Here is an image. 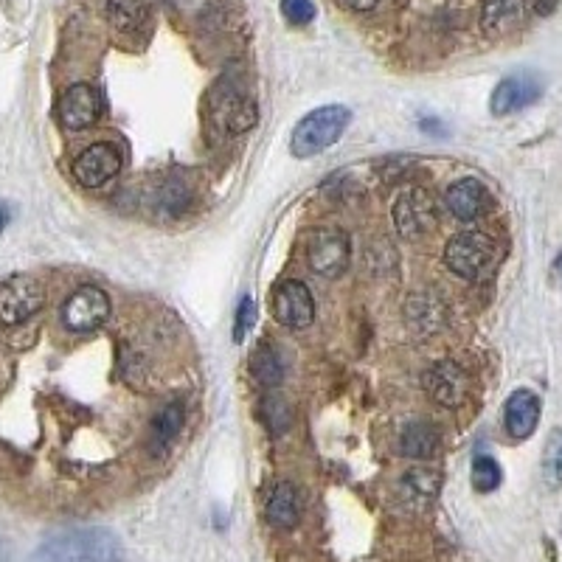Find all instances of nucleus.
Listing matches in <instances>:
<instances>
[{
	"label": "nucleus",
	"mask_w": 562,
	"mask_h": 562,
	"mask_svg": "<svg viewBox=\"0 0 562 562\" xmlns=\"http://www.w3.org/2000/svg\"><path fill=\"white\" fill-rule=\"evenodd\" d=\"M119 540L104 529H79L48 540L34 554V562H119Z\"/></svg>",
	"instance_id": "f257e3e1"
},
{
	"label": "nucleus",
	"mask_w": 562,
	"mask_h": 562,
	"mask_svg": "<svg viewBox=\"0 0 562 562\" xmlns=\"http://www.w3.org/2000/svg\"><path fill=\"white\" fill-rule=\"evenodd\" d=\"M349 121H352V110L343 104H324V107L312 110L310 116H304L293 130V141H290L293 155L296 158L321 155L346 133Z\"/></svg>",
	"instance_id": "f03ea898"
},
{
	"label": "nucleus",
	"mask_w": 562,
	"mask_h": 562,
	"mask_svg": "<svg viewBox=\"0 0 562 562\" xmlns=\"http://www.w3.org/2000/svg\"><path fill=\"white\" fill-rule=\"evenodd\" d=\"M444 265L450 267L459 279L484 281L498 265V248L487 234L464 231V234H456L447 242Z\"/></svg>",
	"instance_id": "7ed1b4c3"
},
{
	"label": "nucleus",
	"mask_w": 562,
	"mask_h": 562,
	"mask_svg": "<svg viewBox=\"0 0 562 562\" xmlns=\"http://www.w3.org/2000/svg\"><path fill=\"white\" fill-rule=\"evenodd\" d=\"M349 237L341 228H315L307 239V259L310 267L324 279H338L349 267Z\"/></svg>",
	"instance_id": "20e7f679"
},
{
	"label": "nucleus",
	"mask_w": 562,
	"mask_h": 562,
	"mask_svg": "<svg viewBox=\"0 0 562 562\" xmlns=\"http://www.w3.org/2000/svg\"><path fill=\"white\" fill-rule=\"evenodd\" d=\"M45 304L43 284L31 276H12L0 284V324L17 326L37 315Z\"/></svg>",
	"instance_id": "39448f33"
},
{
	"label": "nucleus",
	"mask_w": 562,
	"mask_h": 562,
	"mask_svg": "<svg viewBox=\"0 0 562 562\" xmlns=\"http://www.w3.org/2000/svg\"><path fill=\"white\" fill-rule=\"evenodd\" d=\"M394 225L405 239H422L428 237L436 225V203L428 194V189H405L394 203Z\"/></svg>",
	"instance_id": "423d86ee"
},
{
	"label": "nucleus",
	"mask_w": 562,
	"mask_h": 562,
	"mask_svg": "<svg viewBox=\"0 0 562 562\" xmlns=\"http://www.w3.org/2000/svg\"><path fill=\"white\" fill-rule=\"evenodd\" d=\"M110 318V298L99 287H79L62 307V321L74 332H93Z\"/></svg>",
	"instance_id": "0eeeda50"
},
{
	"label": "nucleus",
	"mask_w": 562,
	"mask_h": 562,
	"mask_svg": "<svg viewBox=\"0 0 562 562\" xmlns=\"http://www.w3.org/2000/svg\"><path fill=\"white\" fill-rule=\"evenodd\" d=\"M273 315L287 329H307L315 318V301L307 284L301 281H281L273 290Z\"/></svg>",
	"instance_id": "6e6552de"
},
{
	"label": "nucleus",
	"mask_w": 562,
	"mask_h": 562,
	"mask_svg": "<svg viewBox=\"0 0 562 562\" xmlns=\"http://www.w3.org/2000/svg\"><path fill=\"white\" fill-rule=\"evenodd\" d=\"M121 172V152L113 144H93L74 161V178L85 189H99Z\"/></svg>",
	"instance_id": "1a4fd4ad"
},
{
	"label": "nucleus",
	"mask_w": 562,
	"mask_h": 562,
	"mask_svg": "<svg viewBox=\"0 0 562 562\" xmlns=\"http://www.w3.org/2000/svg\"><path fill=\"white\" fill-rule=\"evenodd\" d=\"M543 96V82L534 74H512L503 79L501 85L492 93V113L495 116H512L518 110H526Z\"/></svg>",
	"instance_id": "9d476101"
},
{
	"label": "nucleus",
	"mask_w": 562,
	"mask_h": 562,
	"mask_svg": "<svg viewBox=\"0 0 562 562\" xmlns=\"http://www.w3.org/2000/svg\"><path fill=\"white\" fill-rule=\"evenodd\" d=\"M60 121L65 130L79 133L93 127L102 116V99L90 85H71L60 99Z\"/></svg>",
	"instance_id": "9b49d317"
},
{
	"label": "nucleus",
	"mask_w": 562,
	"mask_h": 562,
	"mask_svg": "<svg viewBox=\"0 0 562 562\" xmlns=\"http://www.w3.org/2000/svg\"><path fill=\"white\" fill-rule=\"evenodd\" d=\"M425 391L444 408H459L467 400V374L459 363L442 360L425 374Z\"/></svg>",
	"instance_id": "f8f14e48"
},
{
	"label": "nucleus",
	"mask_w": 562,
	"mask_h": 562,
	"mask_svg": "<svg viewBox=\"0 0 562 562\" xmlns=\"http://www.w3.org/2000/svg\"><path fill=\"white\" fill-rule=\"evenodd\" d=\"M444 203H447L450 214H453L456 220L473 222L478 220V217H484V211L489 208V192L481 180L461 178L447 189Z\"/></svg>",
	"instance_id": "ddd939ff"
},
{
	"label": "nucleus",
	"mask_w": 562,
	"mask_h": 562,
	"mask_svg": "<svg viewBox=\"0 0 562 562\" xmlns=\"http://www.w3.org/2000/svg\"><path fill=\"white\" fill-rule=\"evenodd\" d=\"M503 422H506V433L515 442L529 439L537 430V422H540V400H537V394L526 391V388L515 391L506 402V408H503Z\"/></svg>",
	"instance_id": "4468645a"
},
{
	"label": "nucleus",
	"mask_w": 562,
	"mask_h": 562,
	"mask_svg": "<svg viewBox=\"0 0 562 562\" xmlns=\"http://www.w3.org/2000/svg\"><path fill=\"white\" fill-rule=\"evenodd\" d=\"M405 321L411 326V332L419 338H428L436 335L447 321V310H444V301L433 293H419V296L408 298L405 304Z\"/></svg>",
	"instance_id": "2eb2a0df"
},
{
	"label": "nucleus",
	"mask_w": 562,
	"mask_h": 562,
	"mask_svg": "<svg viewBox=\"0 0 562 562\" xmlns=\"http://www.w3.org/2000/svg\"><path fill=\"white\" fill-rule=\"evenodd\" d=\"M526 15V0H484L481 6V26L487 34L501 37L512 31Z\"/></svg>",
	"instance_id": "dca6fc26"
},
{
	"label": "nucleus",
	"mask_w": 562,
	"mask_h": 562,
	"mask_svg": "<svg viewBox=\"0 0 562 562\" xmlns=\"http://www.w3.org/2000/svg\"><path fill=\"white\" fill-rule=\"evenodd\" d=\"M183 405L180 402H169L166 408H161L155 419H152V425H149V450L155 453V456H163L172 442L178 439L180 428H183Z\"/></svg>",
	"instance_id": "f3484780"
},
{
	"label": "nucleus",
	"mask_w": 562,
	"mask_h": 562,
	"mask_svg": "<svg viewBox=\"0 0 562 562\" xmlns=\"http://www.w3.org/2000/svg\"><path fill=\"white\" fill-rule=\"evenodd\" d=\"M267 523L276 529H293L301 518V501H298V489L293 484H276V489L270 492L265 506Z\"/></svg>",
	"instance_id": "a211bd4d"
},
{
	"label": "nucleus",
	"mask_w": 562,
	"mask_h": 562,
	"mask_svg": "<svg viewBox=\"0 0 562 562\" xmlns=\"http://www.w3.org/2000/svg\"><path fill=\"white\" fill-rule=\"evenodd\" d=\"M400 450L408 459H430L439 450V430L428 419H414L402 428Z\"/></svg>",
	"instance_id": "6ab92c4d"
},
{
	"label": "nucleus",
	"mask_w": 562,
	"mask_h": 562,
	"mask_svg": "<svg viewBox=\"0 0 562 562\" xmlns=\"http://www.w3.org/2000/svg\"><path fill=\"white\" fill-rule=\"evenodd\" d=\"M107 17L121 34H138L147 29V0H107Z\"/></svg>",
	"instance_id": "aec40b11"
},
{
	"label": "nucleus",
	"mask_w": 562,
	"mask_h": 562,
	"mask_svg": "<svg viewBox=\"0 0 562 562\" xmlns=\"http://www.w3.org/2000/svg\"><path fill=\"white\" fill-rule=\"evenodd\" d=\"M442 487V475L433 473V470H411L400 481V492L405 501H411V506H428L436 492Z\"/></svg>",
	"instance_id": "412c9836"
},
{
	"label": "nucleus",
	"mask_w": 562,
	"mask_h": 562,
	"mask_svg": "<svg viewBox=\"0 0 562 562\" xmlns=\"http://www.w3.org/2000/svg\"><path fill=\"white\" fill-rule=\"evenodd\" d=\"M251 371L256 377V383L267 385V388H276L284 380V363H281L276 346L270 341H262L251 355Z\"/></svg>",
	"instance_id": "4be33fe9"
},
{
	"label": "nucleus",
	"mask_w": 562,
	"mask_h": 562,
	"mask_svg": "<svg viewBox=\"0 0 562 562\" xmlns=\"http://www.w3.org/2000/svg\"><path fill=\"white\" fill-rule=\"evenodd\" d=\"M256 104L253 99H242V96H231L225 107H222V121L231 133H248L251 127H256Z\"/></svg>",
	"instance_id": "5701e85b"
},
{
	"label": "nucleus",
	"mask_w": 562,
	"mask_h": 562,
	"mask_svg": "<svg viewBox=\"0 0 562 562\" xmlns=\"http://www.w3.org/2000/svg\"><path fill=\"white\" fill-rule=\"evenodd\" d=\"M543 478L548 487L562 484V430H551L543 450Z\"/></svg>",
	"instance_id": "b1692460"
},
{
	"label": "nucleus",
	"mask_w": 562,
	"mask_h": 562,
	"mask_svg": "<svg viewBox=\"0 0 562 562\" xmlns=\"http://www.w3.org/2000/svg\"><path fill=\"white\" fill-rule=\"evenodd\" d=\"M473 487L478 492H492V489L501 487V467H498V461L489 459V456H478L473 461Z\"/></svg>",
	"instance_id": "393cba45"
},
{
	"label": "nucleus",
	"mask_w": 562,
	"mask_h": 562,
	"mask_svg": "<svg viewBox=\"0 0 562 562\" xmlns=\"http://www.w3.org/2000/svg\"><path fill=\"white\" fill-rule=\"evenodd\" d=\"M281 15L293 26H307L315 20V3L312 0H281Z\"/></svg>",
	"instance_id": "a878e982"
},
{
	"label": "nucleus",
	"mask_w": 562,
	"mask_h": 562,
	"mask_svg": "<svg viewBox=\"0 0 562 562\" xmlns=\"http://www.w3.org/2000/svg\"><path fill=\"white\" fill-rule=\"evenodd\" d=\"M265 422L273 433H284L290 428V408L284 405L281 397H267L265 402Z\"/></svg>",
	"instance_id": "bb28decb"
},
{
	"label": "nucleus",
	"mask_w": 562,
	"mask_h": 562,
	"mask_svg": "<svg viewBox=\"0 0 562 562\" xmlns=\"http://www.w3.org/2000/svg\"><path fill=\"white\" fill-rule=\"evenodd\" d=\"M253 324H256V301H253L251 296H245L239 301L237 324H234V341L237 343L245 341V335L251 332Z\"/></svg>",
	"instance_id": "cd10ccee"
},
{
	"label": "nucleus",
	"mask_w": 562,
	"mask_h": 562,
	"mask_svg": "<svg viewBox=\"0 0 562 562\" xmlns=\"http://www.w3.org/2000/svg\"><path fill=\"white\" fill-rule=\"evenodd\" d=\"M346 9H355V12H371L377 6V0H341Z\"/></svg>",
	"instance_id": "c85d7f7f"
},
{
	"label": "nucleus",
	"mask_w": 562,
	"mask_h": 562,
	"mask_svg": "<svg viewBox=\"0 0 562 562\" xmlns=\"http://www.w3.org/2000/svg\"><path fill=\"white\" fill-rule=\"evenodd\" d=\"M3 228H6V211L0 208V234H3Z\"/></svg>",
	"instance_id": "c756f323"
},
{
	"label": "nucleus",
	"mask_w": 562,
	"mask_h": 562,
	"mask_svg": "<svg viewBox=\"0 0 562 562\" xmlns=\"http://www.w3.org/2000/svg\"><path fill=\"white\" fill-rule=\"evenodd\" d=\"M557 273H560V279H562V256L557 259Z\"/></svg>",
	"instance_id": "7c9ffc66"
}]
</instances>
